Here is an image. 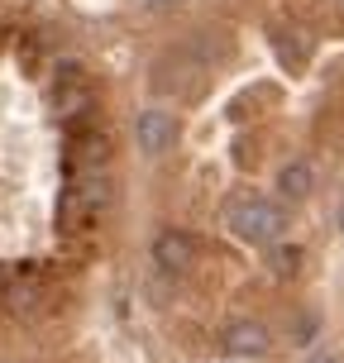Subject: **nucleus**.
<instances>
[{
	"label": "nucleus",
	"instance_id": "f8f14e48",
	"mask_svg": "<svg viewBox=\"0 0 344 363\" xmlns=\"http://www.w3.org/2000/svg\"><path fill=\"white\" fill-rule=\"evenodd\" d=\"M340 5H344V0H340Z\"/></svg>",
	"mask_w": 344,
	"mask_h": 363
},
{
	"label": "nucleus",
	"instance_id": "9b49d317",
	"mask_svg": "<svg viewBox=\"0 0 344 363\" xmlns=\"http://www.w3.org/2000/svg\"><path fill=\"white\" fill-rule=\"evenodd\" d=\"M311 363H340V354H316Z\"/></svg>",
	"mask_w": 344,
	"mask_h": 363
},
{
	"label": "nucleus",
	"instance_id": "0eeeda50",
	"mask_svg": "<svg viewBox=\"0 0 344 363\" xmlns=\"http://www.w3.org/2000/svg\"><path fill=\"white\" fill-rule=\"evenodd\" d=\"M106 134H96V129H82L72 144V163L82 167V172H101V163H106Z\"/></svg>",
	"mask_w": 344,
	"mask_h": 363
},
{
	"label": "nucleus",
	"instance_id": "20e7f679",
	"mask_svg": "<svg viewBox=\"0 0 344 363\" xmlns=\"http://www.w3.org/2000/svg\"><path fill=\"white\" fill-rule=\"evenodd\" d=\"M134 139H139V148L144 153H167V148L177 144V120L167 115V110H144L139 120H134Z\"/></svg>",
	"mask_w": 344,
	"mask_h": 363
},
{
	"label": "nucleus",
	"instance_id": "9d476101",
	"mask_svg": "<svg viewBox=\"0 0 344 363\" xmlns=\"http://www.w3.org/2000/svg\"><path fill=\"white\" fill-rule=\"evenodd\" d=\"M296 249H272V272H277V277H287V272H296Z\"/></svg>",
	"mask_w": 344,
	"mask_h": 363
},
{
	"label": "nucleus",
	"instance_id": "6e6552de",
	"mask_svg": "<svg viewBox=\"0 0 344 363\" xmlns=\"http://www.w3.org/2000/svg\"><path fill=\"white\" fill-rule=\"evenodd\" d=\"M311 186H316V172H311V163H287L282 172H277V191H282V201H301L311 196Z\"/></svg>",
	"mask_w": 344,
	"mask_h": 363
},
{
	"label": "nucleus",
	"instance_id": "7ed1b4c3",
	"mask_svg": "<svg viewBox=\"0 0 344 363\" xmlns=\"http://www.w3.org/2000/svg\"><path fill=\"white\" fill-rule=\"evenodd\" d=\"M201 72H206V67H196L192 57L182 53V57H167L163 67L153 72V86L163 91V96H177V101H192V96L201 91Z\"/></svg>",
	"mask_w": 344,
	"mask_h": 363
},
{
	"label": "nucleus",
	"instance_id": "f03ea898",
	"mask_svg": "<svg viewBox=\"0 0 344 363\" xmlns=\"http://www.w3.org/2000/svg\"><path fill=\"white\" fill-rule=\"evenodd\" d=\"M53 101H57V115H62V125H82L91 110H96V86H91V77L82 67H57L53 77Z\"/></svg>",
	"mask_w": 344,
	"mask_h": 363
},
{
	"label": "nucleus",
	"instance_id": "39448f33",
	"mask_svg": "<svg viewBox=\"0 0 344 363\" xmlns=\"http://www.w3.org/2000/svg\"><path fill=\"white\" fill-rule=\"evenodd\" d=\"M192 254H196V244H192V235H182V230H163L158 244H153V258H158L163 272H187L192 268Z\"/></svg>",
	"mask_w": 344,
	"mask_h": 363
},
{
	"label": "nucleus",
	"instance_id": "1a4fd4ad",
	"mask_svg": "<svg viewBox=\"0 0 344 363\" xmlns=\"http://www.w3.org/2000/svg\"><path fill=\"white\" fill-rule=\"evenodd\" d=\"M272 48H277V57H282L287 67H301V62H306V38H287L282 29H272Z\"/></svg>",
	"mask_w": 344,
	"mask_h": 363
},
{
	"label": "nucleus",
	"instance_id": "f257e3e1",
	"mask_svg": "<svg viewBox=\"0 0 344 363\" xmlns=\"http://www.w3.org/2000/svg\"><path fill=\"white\" fill-rule=\"evenodd\" d=\"M225 220L249 244H272V239L282 235V206L268 196H254V191H239V196L225 201Z\"/></svg>",
	"mask_w": 344,
	"mask_h": 363
},
{
	"label": "nucleus",
	"instance_id": "423d86ee",
	"mask_svg": "<svg viewBox=\"0 0 344 363\" xmlns=\"http://www.w3.org/2000/svg\"><path fill=\"white\" fill-rule=\"evenodd\" d=\"M225 349L230 354H268V330L258 325V320H239L225 335Z\"/></svg>",
	"mask_w": 344,
	"mask_h": 363
}]
</instances>
